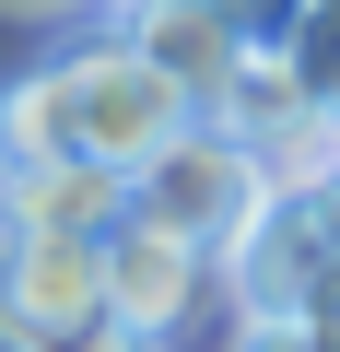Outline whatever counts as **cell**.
Returning a JSON list of instances; mask_svg holds the SVG:
<instances>
[{
    "label": "cell",
    "instance_id": "6da1fadb",
    "mask_svg": "<svg viewBox=\"0 0 340 352\" xmlns=\"http://www.w3.org/2000/svg\"><path fill=\"white\" fill-rule=\"evenodd\" d=\"M270 164L223 129V118H188L177 141H164L141 176H129V212L141 223H164V235H188V247H212V258H235L258 223H270Z\"/></svg>",
    "mask_w": 340,
    "mask_h": 352
},
{
    "label": "cell",
    "instance_id": "7a4b0ae2",
    "mask_svg": "<svg viewBox=\"0 0 340 352\" xmlns=\"http://www.w3.org/2000/svg\"><path fill=\"white\" fill-rule=\"evenodd\" d=\"M59 71H71V141H82L94 164H117V176H141L164 141L200 118L177 82L129 47V24H94L82 47H59Z\"/></svg>",
    "mask_w": 340,
    "mask_h": 352
},
{
    "label": "cell",
    "instance_id": "3957f363",
    "mask_svg": "<svg viewBox=\"0 0 340 352\" xmlns=\"http://www.w3.org/2000/svg\"><path fill=\"white\" fill-rule=\"evenodd\" d=\"M106 270H117V329H141L152 352L177 340V329H200L212 294H223V258H212V247L164 235V223H141V212L106 235Z\"/></svg>",
    "mask_w": 340,
    "mask_h": 352
},
{
    "label": "cell",
    "instance_id": "277c9868",
    "mask_svg": "<svg viewBox=\"0 0 340 352\" xmlns=\"http://www.w3.org/2000/svg\"><path fill=\"white\" fill-rule=\"evenodd\" d=\"M82 329H117V270L106 247H24V270L0 282V352L24 340H82Z\"/></svg>",
    "mask_w": 340,
    "mask_h": 352
},
{
    "label": "cell",
    "instance_id": "5b68a950",
    "mask_svg": "<svg viewBox=\"0 0 340 352\" xmlns=\"http://www.w3.org/2000/svg\"><path fill=\"white\" fill-rule=\"evenodd\" d=\"M129 47L177 82L200 118H212V106H223V82L247 71V47H235V24L212 12V0H141V12H129Z\"/></svg>",
    "mask_w": 340,
    "mask_h": 352
},
{
    "label": "cell",
    "instance_id": "8992f818",
    "mask_svg": "<svg viewBox=\"0 0 340 352\" xmlns=\"http://www.w3.org/2000/svg\"><path fill=\"white\" fill-rule=\"evenodd\" d=\"M24 235H47V247H106L117 223H129V176L117 164H94V153H59V164H24Z\"/></svg>",
    "mask_w": 340,
    "mask_h": 352
},
{
    "label": "cell",
    "instance_id": "52a82bcc",
    "mask_svg": "<svg viewBox=\"0 0 340 352\" xmlns=\"http://www.w3.org/2000/svg\"><path fill=\"white\" fill-rule=\"evenodd\" d=\"M0 129L24 141V164H59V153H82V141H71V71L47 59V71H24V82H0Z\"/></svg>",
    "mask_w": 340,
    "mask_h": 352
},
{
    "label": "cell",
    "instance_id": "ba28073f",
    "mask_svg": "<svg viewBox=\"0 0 340 352\" xmlns=\"http://www.w3.org/2000/svg\"><path fill=\"white\" fill-rule=\"evenodd\" d=\"M235 141H270L282 118H305V82H293V59H247L235 82H223V106H212Z\"/></svg>",
    "mask_w": 340,
    "mask_h": 352
},
{
    "label": "cell",
    "instance_id": "9c48e42d",
    "mask_svg": "<svg viewBox=\"0 0 340 352\" xmlns=\"http://www.w3.org/2000/svg\"><path fill=\"white\" fill-rule=\"evenodd\" d=\"M212 12L235 24V47H247V59H293V47H305V24H317V0H212Z\"/></svg>",
    "mask_w": 340,
    "mask_h": 352
},
{
    "label": "cell",
    "instance_id": "30bf717a",
    "mask_svg": "<svg viewBox=\"0 0 340 352\" xmlns=\"http://www.w3.org/2000/svg\"><path fill=\"white\" fill-rule=\"evenodd\" d=\"M293 82H305V106L340 129V0H317V24H305V47H293Z\"/></svg>",
    "mask_w": 340,
    "mask_h": 352
},
{
    "label": "cell",
    "instance_id": "8fae6325",
    "mask_svg": "<svg viewBox=\"0 0 340 352\" xmlns=\"http://www.w3.org/2000/svg\"><path fill=\"white\" fill-rule=\"evenodd\" d=\"M223 352H340V329H317V317H235Z\"/></svg>",
    "mask_w": 340,
    "mask_h": 352
},
{
    "label": "cell",
    "instance_id": "7c38bea8",
    "mask_svg": "<svg viewBox=\"0 0 340 352\" xmlns=\"http://www.w3.org/2000/svg\"><path fill=\"white\" fill-rule=\"evenodd\" d=\"M293 317H317V329H340V235H328V258H317V282H305V305Z\"/></svg>",
    "mask_w": 340,
    "mask_h": 352
},
{
    "label": "cell",
    "instance_id": "4fadbf2b",
    "mask_svg": "<svg viewBox=\"0 0 340 352\" xmlns=\"http://www.w3.org/2000/svg\"><path fill=\"white\" fill-rule=\"evenodd\" d=\"M24 352H152L141 329H82V340H24Z\"/></svg>",
    "mask_w": 340,
    "mask_h": 352
},
{
    "label": "cell",
    "instance_id": "5bb4252c",
    "mask_svg": "<svg viewBox=\"0 0 340 352\" xmlns=\"http://www.w3.org/2000/svg\"><path fill=\"white\" fill-rule=\"evenodd\" d=\"M12 200H24V141L0 129V212H12Z\"/></svg>",
    "mask_w": 340,
    "mask_h": 352
},
{
    "label": "cell",
    "instance_id": "9a60e30c",
    "mask_svg": "<svg viewBox=\"0 0 340 352\" xmlns=\"http://www.w3.org/2000/svg\"><path fill=\"white\" fill-rule=\"evenodd\" d=\"M24 247H36V235H24V212H0V282L24 270Z\"/></svg>",
    "mask_w": 340,
    "mask_h": 352
},
{
    "label": "cell",
    "instance_id": "2e32d148",
    "mask_svg": "<svg viewBox=\"0 0 340 352\" xmlns=\"http://www.w3.org/2000/svg\"><path fill=\"white\" fill-rule=\"evenodd\" d=\"M0 12H82V0H0Z\"/></svg>",
    "mask_w": 340,
    "mask_h": 352
},
{
    "label": "cell",
    "instance_id": "e0dca14e",
    "mask_svg": "<svg viewBox=\"0 0 340 352\" xmlns=\"http://www.w3.org/2000/svg\"><path fill=\"white\" fill-rule=\"evenodd\" d=\"M82 12H106V24H129V12H141V0H82Z\"/></svg>",
    "mask_w": 340,
    "mask_h": 352
},
{
    "label": "cell",
    "instance_id": "ac0fdd59",
    "mask_svg": "<svg viewBox=\"0 0 340 352\" xmlns=\"http://www.w3.org/2000/svg\"><path fill=\"white\" fill-rule=\"evenodd\" d=\"M317 212H328V235H340V176H328V188H317Z\"/></svg>",
    "mask_w": 340,
    "mask_h": 352
}]
</instances>
